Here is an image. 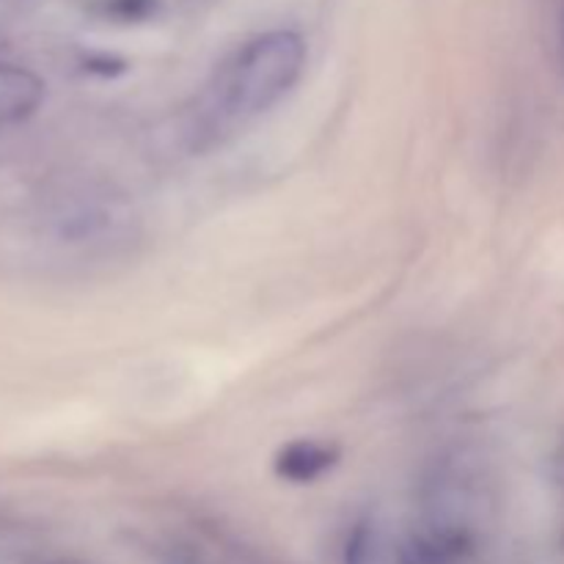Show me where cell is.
<instances>
[{"instance_id":"6da1fadb","label":"cell","mask_w":564,"mask_h":564,"mask_svg":"<svg viewBox=\"0 0 564 564\" xmlns=\"http://www.w3.org/2000/svg\"><path fill=\"white\" fill-rule=\"evenodd\" d=\"M306 42L295 31H270L242 44L218 72L209 102L220 119H251L273 108L303 75Z\"/></svg>"},{"instance_id":"7a4b0ae2","label":"cell","mask_w":564,"mask_h":564,"mask_svg":"<svg viewBox=\"0 0 564 564\" xmlns=\"http://www.w3.org/2000/svg\"><path fill=\"white\" fill-rule=\"evenodd\" d=\"M339 446L328 444V441L295 438L281 446L273 460V468L284 482L314 485L339 463Z\"/></svg>"},{"instance_id":"3957f363","label":"cell","mask_w":564,"mask_h":564,"mask_svg":"<svg viewBox=\"0 0 564 564\" xmlns=\"http://www.w3.org/2000/svg\"><path fill=\"white\" fill-rule=\"evenodd\" d=\"M44 99V83L36 72L17 64H0V127L31 119Z\"/></svg>"},{"instance_id":"277c9868","label":"cell","mask_w":564,"mask_h":564,"mask_svg":"<svg viewBox=\"0 0 564 564\" xmlns=\"http://www.w3.org/2000/svg\"><path fill=\"white\" fill-rule=\"evenodd\" d=\"M380 540L375 523H358L356 532L347 540V564H378Z\"/></svg>"},{"instance_id":"5b68a950","label":"cell","mask_w":564,"mask_h":564,"mask_svg":"<svg viewBox=\"0 0 564 564\" xmlns=\"http://www.w3.org/2000/svg\"><path fill=\"white\" fill-rule=\"evenodd\" d=\"M554 47L556 64L564 75V0H554Z\"/></svg>"}]
</instances>
